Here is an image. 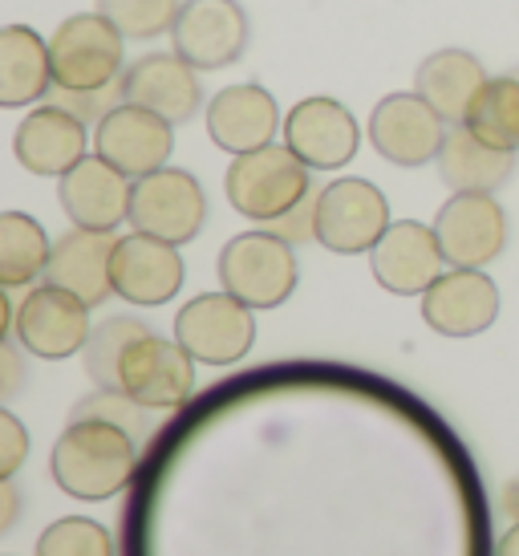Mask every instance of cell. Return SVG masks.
<instances>
[{
    "label": "cell",
    "instance_id": "13",
    "mask_svg": "<svg viewBox=\"0 0 519 556\" xmlns=\"http://www.w3.org/2000/svg\"><path fill=\"white\" fill-rule=\"evenodd\" d=\"M443 264L446 256L439 248V236H434V228L418 224V219L390 224L385 236L369 252L374 280L394 296H422L446 273Z\"/></svg>",
    "mask_w": 519,
    "mask_h": 556
},
{
    "label": "cell",
    "instance_id": "38",
    "mask_svg": "<svg viewBox=\"0 0 519 556\" xmlns=\"http://www.w3.org/2000/svg\"><path fill=\"white\" fill-rule=\"evenodd\" d=\"M499 504H504V511L519 525V479H511V483H507V488H504V500H499Z\"/></svg>",
    "mask_w": 519,
    "mask_h": 556
},
{
    "label": "cell",
    "instance_id": "5",
    "mask_svg": "<svg viewBox=\"0 0 519 556\" xmlns=\"http://www.w3.org/2000/svg\"><path fill=\"white\" fill-rule=\"evenodd\" d=\"M175 341L199 366H236L248 357L252 341H256V317L240 296L203 293L187 301L179 317H175Z\"/></svg>",
    "mask_w": 519,
    "mask_h": 556
},
{
    "label": "cell",
    "instance_id": "29",
    "mask_svg": "<svg viewBox=\"0 0 519 556\" xmlns=\"http://www.w3.org/2000/svg\"><path fill=\"white\" fill-rule=\"evenodd\" d=\"M179 0H98V13L130 41H147L159 33H170L179 16Z\"/></svg>",
    "mask_w": 519,
    "mask_h": 556
},
{
    "label": "cell",
    "instance_id": "4",
    "mask_svg": "<svg viewBox=\"0 0 519 556\" xmlns=\"http://www.w3.org/2000/svg\"><path fill=\"white\" fill-rule=\"evenodd\" d=\"M123 33L102 13H81L58 25L49 37V62H53V86L69 93L114 86L123 74Z\"/></svg>",
    "mask_w": 519,
    "mask_h": 556
},
{
    "label": "cell",
    "instance_id": "27",
    "mask_svg": "<svg viewBox=\"0 0 519 556\" xmlns=\"http://www.w3.org/2000/svg\"><path fill=\"white\" fill-rule=\"evenodd\" d=\"M467 126L499 151H519V78H491L471 102Z\"/></svg>",
    "mask_w": 519,
    "mask_h": 556
},
{
    "label": "cell",
    "instance_id": "35",
    "mask_svg": "<svg viewBox=\"0 0 519 556\" xmlns=\"http://www.w3.org/2000/svg\"><path fill=\"white\" fill-rule=\"evenodd\" d=\"M0 362H4V399H13L16 387H21V362H16V345L13 341H4L0 345Z\"/></svg>",
    "mask_w": 519,
    "mask_h": 556
},
{
    "label": "cell",
    "instance_id": "30",
    "mask_svg": "<svg viewBox=\"0 0 519 556\" xmlns=\"http://www.w3.org/2000/svg\"><path fill=\"white\" fill-rule=\"evenodd\" d=\"M37 556H114V541L98 520L65 516L41 532Z\"/></svg>",
    "mask_w": 519,
    "mask_h": 556
},
{
    "label": "cell",
    "instance_id": "11",
    "mask_svg": "<svg viewBox=\"0 0 519 556\" xmlns=\"http://www.w3.org/2000/svg\"><path fill=\"white\" fill-rule=\"evenodd\" d=\"M118 390L151 410H175L195 394V357L179 341L147 333L126 350Z\"/></svg>",
    "mask_w": 519,
    "mask_h": 556
},
{
    "label": "cell",
    "instance_id": "6",
    "mask_svg": "<svg viewBox=\"0 0 519 556\" xmlns=\"http://www.w3.org/2000/svg\"><path fill=\"white\" fill-rule=\"evenodd\" d=\"M203 219H207V200H203V187L195 175L163 167L135 179V195H130L135 232H147L154 240H167V244H187L199 236Z\"/></svg>",
    "mask_w": 519,
    "mask_h": 556
},
{
    "label": "cell",
    "instance_id": "2",
    "mask_svg": "<svg viewBox=\"0 0 519 556\" xmlns=\"http://www.w3.org/2000/svg\"><path fill=\"white\" fill-rule=\"evenodd\" d=\"M224 191L244 219L273 224L305 195H313V184H308V167L289 147H260V151L231 159Z\"/></svg>",
    "mask_w": 519,
    "mask_h": 556
},
{
    "label": "cell",
    "instance_id": "21",
    "mask_svg": "<svg viewBox=\"0 0 519 556\" xmlns=\"http://www.w3.org/2000/svg\"><path fill=\"white\" fill-rule=\"evenodd\" d=\"M13 147L25 170L46 175V179H62L65 170H74L86 159V123L74 110L49 102L16 126Z\"/></svg>",
    "mask_w": 519,
    "mask_h": 556
},
{
    "label": "cell",
    "instance_id": "18",
    "mask_svg": "<svg viewBox=\"0 0 519 556\" xmlns=\"http://www.w3.org/2000/svg\"><path fill=\"white\" fill-rule=\"evenodd\" d=\"M183 289L179 244L154 240L147 232L123 236L114 248V293L130 305H167Z\"/></svg>",
    "mask_w": 519,
    "mask_h": 556
},
{
    "label": "cell",
    "instance_id": "37",
    "mask_svg": "<svg viewBox=\"0 0 519 556\" xmlns=\"http://www.w3.org/2000/svg\"><path fill=\"white\" fill-rule=\"evenodd\" d=\"M495 556H519V525H511L495 544Z\"/></svg>",
    "mask_w": 519,
    "mask_h": 556
},
{
    "label": "cell",
    "instance_id": "31",
    "mask_svg": "<svg viewBox=\"0 0 519 556\" xmlns=\"http://www.w3.org/2000/svg\"><path fill=\"white\" fill-rule=\"evenodd\" d=\"M74 418H102V422H114V427L130 431L135 439H147V434H151V406L135 402L126 390H102L98 387V394L77 402Z\"/></svg>",
    "mask_w": 519,
    "mask_h": 556
},
{
    "label": "cell",
    "instance_id": "34",
    "mask_svg": "<svg viewBox=\"0 0 519 556\" xmlns=\"http://www.w3.org/2000/svg\"><path fill=\"white\" fill-rule=\"evenodd\" d=\"M29 451V434L16 422L13 410H0V479H13Z\"/></svg>",
    "mask_w": 519,
    "mask_h": 556
},
{
    "label": "cell",
    "instance_id": "36",
    "mask_svg": "<svg viewBox=\"0 0 519 556\" xmlns=\"http://www.w3.org/2000/svg\"><path fill=\"white\" fill-rule=\"evenodd\" d=\"M0 504H4V516H0V532H9V528H13V520H16V504H21V500H16L13 479H4V483H0Z\"/></svg>",
    "mask_w": 519,
    "mask_h": 556
},
{
    "label": "cell",
    "instance_id": "3",
    "mask_svg": "<svg viewBox=\"0 0 519 556\" xmlns=\"http://www.w3.org/2000/svg\"><path fill=\"white\" fill-rule=\"evenodd\" d=\"M219 285L231 296H240L248 309H276L296 289V256L292 244L276 232L231 236L219 252Z\"/></svg>",
    "mask_w": 519,
    "mask_h": 556
},
{
    "label": "cell",
    "instance_id": "24",
    "mask_svg": "<svg viewBox=\"0 0 519 556\" xmlns=\"http://www.w3.org/2000/svg\"><path fill=\"white\" fill-rule=\"evenodd\" d=\"M434 163L451 191H495L511 179L516 151H499L479 139L467 123H455L446 130V142Z\"/></svg>",
    "mask_w": 519,
    "mask_h": 556
},
{
    "label": "cell",
    "instance_id": "25",
    "mask_svg": "<svg viewBox=\"0 0 519 556\" xmlns=\"http://www.w3.org/2000/svg\"><path fill=\"white\" fill-rule=\"evenodd\" d=\"M53 86L49 41L29 25H9L0 33V106H29Z\"/></svg>",
    "mask_w": 519,
    "mask_h": 556
},
{
    "label": "cell",
    "instance_id": "15",
    "mask_svg": "<svg viewBox=\"0 0 519 556\" xmlns=\"http://www.w3.org/2000/svg\"><path fill=\"white\" fill-rule=\"evenodd\" d=\"M284 147L308 170L345 167L357 155V147H362L357 118L333 98H305L284 118Z\"/></svg>",
    "mask_w": 519,
    "mask_h": 556
},
{
    "label": "cell",
    "instance_id": "7",
    "mask_svg": "<svg viewBox=\"0 0 519 556\" xmlns=\"http://www.w3.org/2000/svg\"><path fill=\"white\" fill-rule=\"evenodd\" d=\"M390 228V203L369 179H337L317 191V240L337 256L374 252Z\"/></svg>",
    "mask_w": 519,
    "mask_h": 556
},
{
    "label": "cell",
    "instance_id": "33",
    "mask_svg": "<svg viewBox=\"0 0 519 556\" xmlns=\"http://www.w3.org/2000/svg\"><path fill=\"white\" fill-rule=\"evenodd\" d=\"M264 228L276 232L280 240H289L292 248L305 244V240H317V195H305L292 212H284V216L264 224Z\"/></svg>",
    "mask_w": 519,
    "mask_h": 556
},
{
    "label": "cell",
    "instance_id": "8",
    "mask_svg": "<svg viewBox=\"0 0 519 556\" xmlns=\"http://www.w3.org/2000/svg\"><path fill=\"white\" fill-rule=\"evenodd\" d=\"M13 333L33 357L62 362V357L86 350V341H90V333H93L90 305L77 301L74 293L58 289V285L29 289V296H25L13 313Z\"/></svg>",
    "mask_w": 519,
    "mask_h": 556
},
{
    "label": "cell",
    "instance_id": "16",
    "mask_svg": "<svg viewBox=\"0 0 519 556\" xmlns=\"http://www.w3.org/2000/svg\"><path fill=\"white\" fill-rule=\"evenodd\" d=\"M170 147H175V139H170L167 118H159L135 102L114 106L93 130V151L130 179H142V175L167 167Z\"/></svg>",
    "mask_w": 519,
    "mask_h": 556
},
{
    "label": "cell",
    "instance_id": "10",
    "mask_svg": "<svg viewBox=\"0 0 519 556\" xmlns=\"http://www.w3.org/2000/svg\"><path fill=\"white\" fill-rule=\"evenodd\" d=\"M369 139L378 155L397 167H422L439 159L446 142V118L422 93H390L369 114Z\"/></svg>",
    "mask_w": 519,
    "mask_h": 556
},
{
    "label": "cell",
    "instance_id": "23",
    "mask_svg": "<svg viewBox=\"0 0 519 556\" xmlns=\"http://www.w3.org/2000/svg\"><path fill=\"white\" fill-rule=\"evenodd\" d=\"M491 78L483 74L479 58H471L467 49H439V53H430L427 62L418 65L414 90L422 93L430 106L455 126V123H467L471 102L479 98V90Z\"/></svg>",
    "mask_w": 519,
    "mask_h": 556
},
{
    "label": "cell",
    "instance_id": "20",
    "mask_svg": "<svg viewBox=\"0 0 519 556\" xmlns=\"http://www.w3.org/2000/svg\"><path fill=\"white\" fill-rule=\"evenodd\" d=\"M114 248H118L114 232H90V228L65 232L49 252L46 285L74 293L90 309L102 305L114 293Z\"/></svg>",
    "mask_w": 519,
    "mask_h": 556
},
{
    "label": "cell",
    "instance_id": "32",
    "mask_svg": "<svg viewBox=\"0 0 519 556\" xmlns=\"http://www.w3.org/2000/svg\"><path fill=\"white\" fill-rule=\"evenodd\" d=\"M53 93V102L65 110H74L81 123H102L110 110L123 106L126 93H123V78L114 81V86H102V90H86V93H69V90H49Z\"/></svg>",
    "mask_w": 519,
    "mask_h": 556
},
{
    "label": "cell",
    "instance_id": "1",
    "mask_svg": "<svg viewBox=\"0 0 519 556\" xmlns=\"http://www.w3.org/2000/svg\"><path fill=\"white\" fill-rule=\"evenodd\" d=\"M138 439L102 418H74L53 443V479L74 500H110L135 476Z\"/></svg>",
    "mask_w": 519,
    "mask_h": 556
},
{
    "label": "cell",
    "instance_id": "22",
    "mask_svg": "<svg viewBox=\"0 0 519 556\" xmlns=\"http://www.w3.org/2000/svg\"><path fill=\"white\" fill-rule=\"evenodd\" d=\"M276 126H280V110L264 86H228L207 106V135L228 155L273 147Z\"/></svg>",
    "mask_w": 519,
    "mask_h": 556
},
{
    "label": "cell",
    "instance_id": "17",
    "mask_svg": "<svg viewBox=\"0 0 519 556\" xmlns=\"http://www.w3.org/2000/svg\"><path fill=\"white\" fill-rule=\"evenodd\" d=\"M130 195H135L130 175H123L98 151L62 175V207L74 219V228L114 232L123 219H130Z\"/></svg>",
    "mask_w": 519,
    "mask_h": 556
},
{
    "label": "cell",
    "instance_id": "12",
    "mask_svg": "<svg viewBox=\"0 0 519 556\" xmlns=\"http://www.w3.org/2000/svg\"><path fill=\"white\" fill-rule=\"evenodd\" d=\"M248 16L236 0H183L170 25V46L195 70H219L244 53Z\"/></svg>",
    "mask_w": 519,
    "mask_h": 556
},
{
    "label": "cell",
    "instance_id": "9",
    "mask_svg": "<svg viewBox=\"0 0 519 556\" xmlns=\"http://www.w3.org/2000/svg\"><path fill=\"white\" fill-rule=\"evenodd\" d=\"M434 236L451 268H483L507 244V216L491 191H455L434 219Z\"/></svg>",
    "mask_w": 519,
    "mask_h": 556
},
{
    "label": "cell",
    "instance_id": "26",
    "mask_svg": "<svg viewBox=\"0 0 519 556\" xmlns=\"http://www.w3.org/2000/svg\"><path fill=\"white\" fill-rule=\"evenodd\" d=\"M49 252L53 244L37 219H29L25 212L0 216V285L4 289H21V285L46 277Z\"/></svg>",
    "mask_w": 519,
    "mask_h": 556
},
{
    "label": "cell",
    "instance_id": "28",
    "mask_svg": "<svg viewBox=\"0 0 519 556\" xmlns=\"http://www.w3.org/2000/svg\"><path fill=\"white\" fill-rule=\"evenodd\" d=\"M147 333H151V329L142 321H135V317H110V321L98 325L90 333V341H86V350H81L86 374H90L93 387L118 390V370H123L126 350H130L138 338H147Z\"/></svg>",
    "mask_w": 519,
    "mask_h": 556
},
{
    "label": "cell",
    "instance_id": "14",
    "mask_svg": "<svg viewBox=\"0 0 519 556\" xmlns=\"http://www.w3.org/2000/svg\"><path fill=\"white\" fill-rule=\"evenodd\" d=\"M499 317V289L483 268H446L422 293V321L443 338H474Z\"/></svg>",
    "mask_w": 519,
    "mask_h": 556
},
{
    "label": "cell",
    "instance_id": "19",
    "mask_svg": "<svg viewBox=\"0 0 519 556\" xmlns=\"http://www.w3.org/2000/svg\"><path fill=\"white\" fill-rule=\"evenodd\" d=\"M123 93L126 102L167 118L170 126L195 118L199 102H203L195 65L183 62L179 53H147V58H138L123 74Z\"/></svg>",
    "mask_w": 519,
    "mask_h": 556
}]
</instances>
